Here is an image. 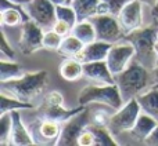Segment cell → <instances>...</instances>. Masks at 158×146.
I'll return each mask as SVG.
<instances>
[{"instance_id":"1","label":"cell","mask_w":158,"mask_h":146,"mask_svg":"<svg viewBox=\"0 0 158 146\" xmlns=\"http://www.w3.org/2000/svg\"><path fill=\"white\" fill-rule=\"evenodd\" d=\"M158 30V19L154 18L153 24L148 26H142L136 30L126 33L123 40L129 41L135 48V60L142 63L148 71L157 66L156 51V36Z\"/></svg>"},{"instance_id":"2","label":"cell","mask_w":158,"mask_h":146,"mask_svg":"<svg viewBox=\"0 0 158 146\" xmlns=\"http://www.w3.org/2000/svg\"><path fill=\"white\" fill-rule=\"evenodd\" d=\"M49 75L46 71H39L35 73H25L18 79L7 81H0V90L10 97L17 98L24 102H31L42 94L47 87Z\"/></svg>"},{"instance_id":"3","label":"cell","mask_w":158,"mask_h":146,"mask_svg":"<svg viewBox=\"0 0 158 146\" xmlns=\"http://www.w3.org/2000/svg\"><path fill=\"white\" fill-rule=\"evenodd\" d=\"M115 83L118 84L123 103L136 98L140 92L150 84V71L139 63L136 60H132L121 73L114 76Z\"/></svg>"},{"instance_id":"4","label":"cell","mask_w":158,"mask_h":146,"mask_svg":"<svg viewBox=\"0 0 158 146\" xmlns=\"http://www.w3.org/2000/svg\"><path fill=\"white\" fill-rule=\"evenodd\" d=\"M78 103L83 106H87L90 103H101L111 108L112 110H118L123 106L119 87L117 83L85 87L78 95Z\"/></svg>"},{"instance_id":"5","label":"cell","mask_w":158,"mask_h":146,"mask_svg":"<svg viewBox=\"0 0 158 146\" xmlns=\"http://www.w3.org/2000/svg\"><path fill=\"white\" fill-rule=\"evenodd\" d=\"M89 21L94 26L96 37L100 41L115 44L123 40V37L126 36V32L123 30L118 18L111 14H96L90 17Z\"/></svg>"},{"instance_id":"6","label":"cell","mask_w":158,"mask_h":146,"mask_svg":"<svg viewBox=\"0 0 158 146\" xmlns=\"http://www.w3.org/2000/svg\"><path fill=\"white\" fill-rule=\"evenodd\" d=\"M140 112H142L140 103L137 102L136 98H132L131 101L123 103L122 108L115 110V113L111 114V119H110L108 123V130L111 131V134L114 136L119 135L122 133H128L129 130L133 128Z\"/></svg>"},{"instance_id":"7","label":"cell","mask_w":158,"mask_h":146,"mask_svg":"<svg viewBox=\"0 0 158 146\" xmlns=\"http://www.w3.org/2000/svg\"><path fill=\"white\" fill-rule=\"evenodd\" d=\"M90 109H83L78 114L63 123L61 134L58 138V146H78V138L82 131L90 124Z\"/></svg>"},{"instance_id":"8","label":"cell","mask_w":158,"mask_h":146,"mask_svg":"<svg viewBox=\"0 0 158 146\" xmlns=\"http://www.w3.org/2000/svg\"><path fill=\"white\" fill-rule=\"evenodd\" d=\"M31 19L36 22L43 30L53 29L57 15H56V6L50 0H31L24 6Z\"/></svg>"},{"instance_id":"9","label":"cell","mask_w":158,"mask_h":146,"mask_svg":"<svg viewBox=\"0 0 158 146\" xmlns=\"http://www.w3.org/2000/svg\"><path fill=\"white\" fill-rule=\"evenodd\" d=\"M44 30L33 19H28L21 25V37L18 47L24 55H31L35 51L43 48Z\"/></svg>"},{"instance_id":"10","label":"cell","mask_w":158,"mask_h":146,"mask_svg":"<svg viewBox=\"0 0 158 146\" xmlns=\"http://www.w3.org/2000/svg\"><path fill=\"white\" fill-rule=\"evenodd\" d=\"M31 127H32L31 135L35 139L36 145H57L63 124L53 120L35 117L33 125Z\"/></svg>"},{"instance_id":"11","label":"cell","mask_w":158,"mask_h":146,"mask_svg":"<svg viewBox=\"0 0 158 146\" xmlns=\"http://www.w3.org/2000/svg\"><path fill=\"white\" fill-rule=\"evenodd\" d=\"M133 58H135L133 46L126 40H121L111 46L106 61L108 63V68L111 73L115 76L122 72Z\"/></svg>"},{"instance_id":"12","label":"cell","mask_w":158,"mask_h":146,"mask_svg":"<svg viewBox=\"0 0 158 146\" xmlns=\"http://www.w3.org/2000/svg\"><path fill=\"white\" fill-rule=\"evenodd\" d=\"M117 18L126 33L142 28L143 26V2L142 0H131V2H128Z\"/></svg>"},{"instance_id":"13","label":"cell","mask_w":158,"mask_h":146,"mask_svg":"<svg viewBox=\"0 0 158 146\" xmlns=\"http://www.w3.org/2000/svg\"><path fill=\"white\" fill-rule=\"evenodd\" d=\"M29 15L22 7V4H17L10 0H2L0 6V24L3 28L6 26H21L25 21H28Z\"/></svg>"},{"instance_id":"14","label":"cell","mask_w":158,"mask_h":146,"mask_svg":"<svg viewBox=\"0 0 158 146\" xmlns=\"http://www.w3.org/2000/svg\"><path fill=\"white\" fill-rule=\"evenodd\" d=\"M83 109H86V106H83V105H79L75 109H65L63 105H50V103L42 102V105L36 110V117L53 120V121H57L63 124L67 120L71 119L72 116H75L79 112H82Z\"/></svg>"},{"instance_id":"15","label":"cell","mask_w":158,"mask_h":146,"mask_svg":"<svg viewBox=\"0 0 158 146\" xmlns=\"http://www.w3.org/2000/svg\"><path fill=\"white\" fill-rule=\"evenodd\" d=\"M83 76L92 81L100 84H114L115 77L108 68L106 60L103 61H93V62L83 63Z\"/></svg>"},{"instance_id":"16","label":"cell","mask_w":158,"mask_h":146,"mask_svg":"<svg viewBox=\"0 0 158 146\" xmlns=\"http://www.w3.org/2000/svg\"><path fill=\"white\" fill-rule=\"evenodd\" d=\"M13 125H11V134H10V145L14 146H31L36 145L35 139L32 138L31 133L25 124L22 123L21 114L18 110H10Z\"/></svg>"},{"instance_id":"17","label":"cell","mask_w":158,"mask_h":146,"mask_svg":"<svg viewBox=\"0 0 158 146\" xmlns=\"http://www.w3.org/2000/svg\"><path fill=\"white\" fill-rule=\"evenodd\" d=\"M158 125V121L154 117H151L147 113H140L137 117L136 123H135L133 128L129 130V136L132 138V141L136 144H144L147 136L153 133V130Z\"/></svg>"},{"instance_id":"18","label":"cell","mask_w":158,"mask_h":146,"mask_svg":"<svg viewBox=\"0 0 158 146\" xmlns=\"http://www.w3.org/2000/svg\"><path fill=\"white\" fill-rule=\"evenodd\" d=\"M111 46L112 44L106 43V41L96 40V41H93V43L85 44L83 48L79 51V54L75 58L82 63L107 60V55H108V51H110V48H111Z\"/></svg>"},{"instance_id":"19","label":"cell","mask_w":158,"mask_h":146,"mask_svg":"<svg viewBox=\"0 0 158 146\" xmlns=\"http://www.w3.org/2000/svg\"><path fill=\"white\" fill-rule=\"evenodd\" d=\"M136 99L140 103L142 112L150 114L158 121V84H153L150 90L140 92Z\"/></svg>"},{"instance_id":"20","label":"cell","mask_w":158,"mask_h":146,"mask_svg":"<svg viewBox=\"0 0 158 146\" xmlns=\"http://www.w3.org/2000/svg\"><path fill=\"white\" fill-rule=\"evenodd\" d=\"M60 75L67 81H77L83 76V63L77 58H65L60 65Z\"/></svg>"},{"instance_id":"21","label":"cell","mask_w":158,"mask_h":146,"mask_svg":"<svg viewBox=\"0 0 158 146\" xmlns=\"http://www.w3.org/2000/svg\"><path fill=\"white\" fill-rule=\"evenodd\" d=\"M98 4H100V0H72L71 2V6L77 13L78 22L86 21L90 17L96 15Z\"/></svg>"},{"instance_id":"22","label":"cell","mask_w":158,"mask_h":146,"mask_svg":"<svg viewBox=\"0 0 158 146\" xmlns=\"http://www.w3.org/2000/svg\"><path fill=\"white\" fill-rule=\"evenodd\" d=\"M83 46L85 44L71 33V35L63 37V41H61L57 52L64 58H75L79 54V51L83 48Z\"/></svg>"},{"instance_id":"23","label":"cell","mask_w":158,"mask_h":146,"mask_svg":"<svg viewBox=\"0 0 158 146\" xmlns=\"http://www.w3.org/2000/svg\"><path fill=\"white\" fill-rule=\"evenodd\" d=\"M72 35H74L75 37H78L83 44H89V43H93V41L97 40L94 26H93V24L89 19L77 22V25H75L74 29H72Z\"/></svg>"},{"instance_id":"24","label":"cell","mask_w":158,"mask_h":146,"mask_svg":"<svg viewBox=\"0 0 158 146\" xmlns=\"http://www.w3.org/2000/svg\"><path fill=\"white\" fill-rule=\"evenodd\" d=\"M87 128L94 134V138H96L94 146H117L118 145V142L114 139L115 136L111 134L108 127H103V125H97L90 123L87 125Z\"/></svg>"},{"instance_id":"25","label":"cell","mask_w":158,"mask_h":146,"mask_svg":"<svg viewBox=\"0 0 158 146\" xmlns=\"http://www.w3.org/2000/svg\"><path fill=\"white\" fill-rule=\"evenodd\" d=\"M19 109H33L31 102H24L17 98L10 97L6 92H2V103H0V113L4 114L10 110H19Z\"/></svg>"},{"instance_id":"26","label":"cell","mask_w":158,"mask_h":146,"mask_svg":"<svg viewBox=\"0 0 158 146\" xmlns=\"http://www.w3.org/2000/svg\"><path fill=\"white\" fill-rule=\"evenodd\" d=\"M25 73L22 72V68L15 62H7L2 60L0 61V81H7L13 79H18L24 76Z\"/></svg>"},{"instance_id":"27","label":"cell","mask_w":158,"mask_h":146,"mask_svg":"<svg viewBox=\"0 0 158 146\" xmlns=\"http://www.w3.org/2000/svg\"><path fill=\"white\" fill-rule=\"evenodd\" d=\"M56 15L57 19L67 22L68 25H71L72 29L77 25L78 18H77V13H75L74 7L71 4H61V6H56Z\"/></svg>"},{"instance_id":"28","label":"cell","mask_w":158,"mask_h":146,"mask_svg":"<svg viewBox=\"0 0 158 146\" xmlns=\"http://www.w3.org/2000/svg\"><path fill=\"white\" fill-rule=\"evenodd\" d=\"M11 125H13V120H11L10 112L2 114V119H0V145H10Z\"/></svg>"},{"instance_id":"29","label":"cell","mask_w":158,"mask_h":146,"mask_svg":"<svg viewBox=\"0 0 158 146\" xmlns=\"http://www.w3.org/2000/svg\"><path fill=\"white\" fill-rule=\"evenodd\" d=\"M61 41H63V37H61L57 32H54L53 29L44 30V35H43V48L52 50V51H57V50L60 48Z\"/></svg>"},{"instance_id":"30","label":"cell","mask_w":158,"mask_h":146,"mask_svg":"<svg viewBox=\"0 0 158 146\" xmlns=\"http://www.w3.org/2000/svg\"><path fill=\"white\" fill-rule=\"evenodd\" d=\"M110 119H111V113L103 110V109H94V110H90V120H92L90 123H93V124L108 127Z\"/></svg>"},{"instance_id":"31","label":"cell","mask_w":158,"mask_h":146,"mask_svg":"<svg viewBox=\"0 0 158 146\" xmlns=\"http://www.w3.org/2000/svg\"><path fill=\"white\" fill-rule=\"evenodd\" d=\"M106 3V6L108 7V13L114 17H118L119 13L122 11V8L125 7V4L131 0H101Z\"/></svg>"},{"instance_id":"32","label":"cell","mask_w":158,"mask_h":146,"mask_svg":"<svg viewBox=\"0 0 158 146\" xmlns=\"http://www.w3.org/2000/svg\"><path fill=\"white\" fill-rule=\"evenodd\" d=\"M0 50H2L3 57H7V58H10V60H14L15 52H14V50L11 48V46L8 44L7 37H6V35H4V30H2V33H0Z\"/></svg>"},{"instance_id":"33","label":"cell","mask_w":158,"mask_h":146,"mask_svg":"<svg viewBox=\"0 0 158 146\" xmlns=\"http://www.w3.org/2000/svg\"><path fill=\"white\" fill-rule=\"evenodd\" d=\"M96 144V138H94V134L89 130V128H85L82 131V134L79 135L78 138V145L79 146H94Z\"/></svg>"},{"instance_id":"34","label":"cell","mask_w":158,"mask_h":146,"mask_svg":"<svg viewBox=\"0 0 158 146\" xmlns=\"http://www.w3.org/2000/svg\"><path fill=\"white\" fill-rule=\"evenodd\" d=\"M53 30L57 32L61 37H65V36H68V35H71L72 33V26L71 25H68L67 22L61 21V19H57L56 24H54V26H53Z\"/></svg>"},{"instance_id":"35","label":"cell","mask_w":158,"mask_h":146,"mask_svg":"<svg viewBox=\"0 0 158 146\" xmlns=\"http://www.w3.org/2000/svg\"><path fill=\"white\" fill-rule=\"evenodd\" d=\"M43 102L50 103V105H64V97L61 92L58 91H52L47 95H44Z\"/></svg>"},{"instance_id":"36","label":"cell","mask_w":158,"mask_h":146,"mask_svg":"<svg viewBox=\"0 0 158 146\" xmlns=\"http://www.w3.org/2000/svg\"><path fill=\"white\" fill-rule=\"evenodd\" d=\"M144 145H148V146H158V125L153 130V133L147 136Z\"/></svg>"},{"instance_id":"37","label":"cell","mask_w":158,"mask_h":146,"mask_svg":"<svg viewBox=\"0 0 158 146\" xmlns=\"http://www.w3.org/2000/svg\"><path fill=\"white\" fill-rule=\"evenodd\" d=\"M150 83L158 84V65L153 69V71H150Z\"/></svg>"},{"instance_id":"38","label":"cell","mask_w":158,"mask_h":146,"mask_svg":"<svg viewBox=\"0 0 158 146\" xmlns=\"http://www.w3.org/2000/svg\"><path fill=\"white\" fill-rule=\"evenodd\" d=\"M151 17L158 19V0H157L156 6H153V8H151Z\"/></svg>"},{"instance_id":"39","label":"cell","mask_w":158,"mask_h":146,"mask_svg":"<svg viewBox=\"0 0 158 146\" xmlns=\"http://www.w3.org/2000/svg\"><path fill=\"white\" fill-rule=\"evenodd\" d=\"M50 2H52L54 6H61V4H67L68 0H50Z\"/></svg>"},{"instance_id":"40","label":"cell","mask_w":158,"mask_h":146,"mask_svg":"<svg viewBox=\"0 0 158 146\" xmlns=\"http://www.w3.org/2000/svg\"><path fill=\"white\" fill-rule=\"evenodd\" d=\"M10 2L17 3V4H22V6H25L28 2H31V0H10Z\"/></svg>"},{"instance_id":"41","label":"cell","mask_w":158,"mask_h":146,"mask_svg":"<svg viewBox=\"0 0 158 146\" xmlns=\"http://www.w3.org/2000/svg\"><path fill=\"white\" fill-rule=\"evenodd\" d=\"M142 2L144 3V4H148V6H151V7H153V6H156L157 0H142Z\"/></svg>"},{"instance_id":"42","label":"cell","mask_w":158,"mask_h":146,"mask_svg":"<svg viewBox=\"0 0 158 146\" xmlns=\"http://www.w3.org/2000/svg\"><path fill=\"white\" fill-rule=\"evenodd\" d=\"M71 2H72V0H68V2H67V4H71Z\"/></svg>"}]
</instances>
